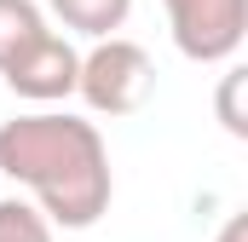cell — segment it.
I'll list each match as a JSON object with an SVG mask.
<instances>
[{
  "mask_svg": "<svg viewBox=\"0 0 248 242\" xmlns=\"http://www.w3.org/2000/svg\"><path fill=\"white\" fill-rule=\"evenodd\" d=\"M243 87H248V69H225L219 75V98H214V110H219V121H225V133L231 138H248V116H243Z\"/></svg>",
  "mask_w": 248,
  "mask_h": 242,
  "instance_id": "cell-8",
  "label": "cell"
},
{
  "mask_svg": "<svg viewBox=\"0 0 248 242\" xmlns=\"http://www.w3.org/2000/svg\"><path fill=\"white\" fill-rule=\"evenodd\" d=\"M214 242H248V213H231L225 225H219V237Z\"/></svg>",
  "mask_w": 248,
  "mask_h": 242,
  "instance_id": "cell-9",
  "label": "cell"
},
{
  "mask_svg": "<svg viewBox=\"0 0 248 242\" xmlns=\"http://www.w3.org/2000/svg\"><path fill=\"white\" fill-rule=\"evenodd\" d=\"M0 173L12 184H29L41 219L63 231L98 225L116 196L104 133L58 110H29V116L0 121Z\"/></svg>",
  "mask_w": 248,
  "mask_h": 242,
  "instance_id": "cell-1",
  "label": "cell"
},
{
  "mask_svg": "<svg viewBox=\"0 0 248 242\" xmlns=\"http://www.w3.org/2000/svg\"><path fill=\"white\" fill-rule=\"evenodd\" d=\"M41 35H46V12L35 0H0V69Z\"/></svg>",
  "mask_w": 248,
  "mask_h": 242,
  "instance_id": "cell-6",
  "label": "cell"
},
{
  "mask_svg": "<svg viewBox=\"0 0 248 242\" xmlns=\"http://www.w3.org/2000/svg\"><path fill=\"white\" fill-rule=\"evenodd\" d=\"M0 242H52V225L41 219L35 202L6 196V202H0Z\"/></svg>",
  "mask_w": 248,
  "mask_h": 242,
  "instance_id": "cell-7",
  "label": "cell"
},
{
  "mask_svg": "<svg viewBox=\"0 0 248 242\" xmlns=\"http://www.w3.org/2000/svg\"><path fill=\"white\" fill-rule=\"evenodd\" d=\"M46 6H52V17L63 29L93 35V41H110L127 23V12H133V0H46Z\"/></svg>",
  "mask_w": 248,
  "mask_h": 242,
  "instance_id": "cell-5",
  "label": "cell"
},
{
  "mask_svg": "<svg viewBox=\"0 0 248 242\" xmlns=\"http://www.w3.org/2000/svg\"><path fill=\"white\" fill-rule=\"evenodd\" d=\"M173 46L190 63H231L248 41V0H162Z\"/></svg>",
  "mask_w": 248,
  "mask_h": 242,
  "instance_id": "cell-3",
  "label": "cell"
},
{
  "mask_svg": "<svg viewBox=\"0 0 248 242\" xmlns=\"http://www.w3.org/2000/svg\"><path fill=\"white\" fill-rule=\"evenodd\" d=\"M6 75V87L17 92V98H29V104H58L75 92V75H81V52L63 41L58 29H46L41 41H29L17 58L0 69Z\"/></svg>",
  "mask_w": 248,
  "mask_h": 242,
  "instance_id": "cell-4",
  "label": "cell"
},
{
  "mask_svg": "<svg viewBox=\"0 0 248 242\" xmlns=\"http://www.w3.org/2000/svg\"><path fill=\"white\" fill-rule=\"evenodd\" d=\"M75 92L87 98L93 116H139L156 92V63L139 41H93V52H81V75Z\"/></svg>",
  "mask_w": 248,
  "mask_h": 242,
  "instance_id": "cell-2",
  "label": "cell"
}]
</instances>
